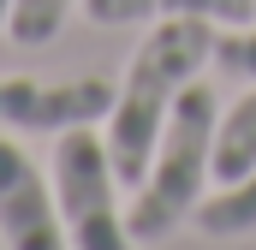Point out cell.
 Segmentation results:
<instances>
[{
    "instance_id": "6",
    "label": "cell",
    "mask_w": 256,
    "mask_h": 250,
    "mask_svg": "<svg viewBox=\"0 0 256 250\" xmlns=\"http://www.w3.org/2000/svg\"><path fill=\"white\" fill-rule=\"evenodd\" d=\"M84 18L114 30V24H155V18H208L220 30L256 24V0H84Z\"/></svg>"
},
{
    "instance_id": "1",
    "label": "cell",
    "mask_w": 256,
    "mask_h": 250,
    "mask_svg": "<svg viewBox=\"0 0 256 250\" xmlns=\"http://www.w3.org/2000/svg\"><path fill=\"white\" fill-rule=\"evenodd\" d=\"M214 24L208 18H155L149 36L137 42V54L126 66V84L114 96V114H108V155H114V173L120 185H143L149 173V155L161 143V125L173 114L179 90L196 84L202 66H214Z\"/></svg>"
},
{
    "instance_id": "10",
    "label": "cell",
    "mask_w": 256,
    "mask_h": 250,
    "mask_svg": "<svg viewBox=\"0 0 256 250\" xmlns=\"http://www.w3.org/2000/svg\"><path fill=\"white\" fill-rule=\"evenodd\" d=\"M214 72L250 78V84H256V30H250V24H232V30L214 36Z\"/></svg>"
},
{
    "instance_id": "5",
    "label": "cell",
    "mask_w": 256,
    "mask_h": 250,
    "mask_svg": "<svg viewBox=\"0 0 256 250\" xmlns=\"http://www.w3.org/2000/svg\"><path fill=\"white\" fill-rule=\"evenodd\" d=\"M0 250H72L54 179L0 131Z\"/></svg>"
},
{
    "instance_id": "2",
    "label": "cell",
    "mask_w": 256,
    "mask_h": 250,
    "mask_svg": "<svg viewBox=\"0 0 256 250\" xmlns=\"http://www.w3.org/2000/svg\"><path fill=\"white\" fill-rule=\"evenodd\" d=\"M214 90L208 84H185L173 114L161 125V143L149 155V173L131 196L126 220L137 244H161L173 238L185 220L196 214V202L208 196V179H214Z\"/></svg>"
},
{
    "instance_id": "3",
    "label": "cell",
    "mask_w": 256,
    "mask_h": 250,
    "mask_svg": "<svg viewBox=\"0 0 256 250\" xmlns=\"http://www.w3.org/2000/svg\"><path fill=\"white\" fill-rule=\"evenodd\" d=\"M48 179L60 196V220H66L72 250H143L131 238V220L120 214V173H114L108 137H96V125L60 131Z\"/></svg>"
},
{
    "instance_id": "9",
    "label": "cell",
    "mask_w": 256,
    "mask_h": 250,
    "mask_svg": "<svg viewBox=\"0 0 256 250\" xmlns=\"http://www.w3.org/2000/svg\"><path fill=\"white\" fill-rule=\"evenodd\" d=\"M72 6H84V0H12V12H6V36H12L18 48H48V42L66 30Z\"/></svg>"
},
{
    "instance_id": "7",
    "label": "cell",
    "mask_w": 256,
    "mask_h": 250,
    "mask_svg": "<svg viewBox=\"0 0 256 250\" xmlns=\"http://www.w3.org/2000/svg\"><path fill=\"white\" fill-rule=\"evenodd\" d=\"M191 226L202 232V238H256V167L244 173V179H232V185L208 190L202 202H196Z\"/></svg>"
},
{
    "instance_id": "8",
    "label": "cell",
    "mask_w": 256,
    "mask_h": 250,
    "mask_svg": "<svg viewBox=\"0 0 256 250\" xmlns=\"http://www.w3.org/2000/svg\"><path fill=\"white\" fill-rule=\"evenodd\" d=\"M256 167V90L238 96L214 125V185H232Z\"/></svg>"
},
{
    "instance_id": "4",
    "label": "cell",
    "mask_w": 256,
    "mask_h": 250,
    "mask_svg": "<svg viewBox=\"0 0 256 250\" xmlns=\"http://www.w3.org/2000/svg\"><path fill=\"white\" fill-rule=\"evenodd\" d=\"M108 78H72V84H36V78H0V131H48L60 137L72 125H108L114 114Z\"/></svg>"
},
{
    "instance_id": "11",
    "label": "cell",
    "mask_w": 256,
    "mask_h": 250,
    "mask_svg": "<svg viewBox=\"0 0 256 250\" xmlns=\"http://www.w3.org/2000/svg\"><path fill=\"white\" fill-rule=\"evenodd\" d=\"M6 12H12V0H0V30H6Z\"/></svg>"
}]
</instances>
